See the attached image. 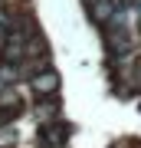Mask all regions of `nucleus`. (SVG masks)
Listing matches in <instances>:
<instances>
[{"mask_svg": "<svg viewBox=\"0 0 141 148\" xmlns=\"http://www.w3.org/2000/svg\"><path fill=\"white\" fill-rule=\"evenodd\" d=\"M59 89V76L52 73V69H46V73H40V76H33V92L36 95H52Z\"/></svg>", "mask_w": 141, "mask_h": 148, "instance_id": "nucleus-1", "label": "nucleus"}, {"mask_svg": "<svg viewBox=\"0 0 141 148\" xmlns=\"http://www.w3.org/2000/svg\"><path fill=\"white\" fill-rule=\"evenodd\" d=\"M10 40V16H7V10H0V46Z\"/></svg>", "mask_w": 141, "mask_h": 148, "instance_id": "nucleus-2", "label": "nucleus"}, {"mask_svg": "<svg viewBox=\"0 0 141 148\" xmlns=\"http://www.w3.org/2000/svg\"><path fill=\"white\" fill-rule=\"evenodd\" d=\"M16 142V135L10 132V128H0V148H7V145H13Z\"/></svg>", "mask_w": 141, "mask_h": 148, "instance_id": "nucleus-3", "label": "nucleus"}]
</instances>
